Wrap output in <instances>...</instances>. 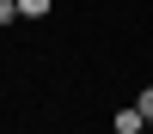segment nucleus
Segmentation results:
<instances>
[{
	"label": "nucleus",
	"mask_w": 153,
	"mask_h": 134,
	"mask_svg": "<svg viewBox=\"0 0 153 134\" xmlns=\"http://www.w3.org/2000/svg\"><path fill=\"white\" fill-rule=\"evenodd\" d=\"M147 128V116H141V104H129V110H117V134H141Z\"/></svg>",
	"instance_id": "1"
},
{
	"label": "nucleus",
	"mask_w": 153,
	"mask_h": 134,
	"mask_svg": "<svg viewBox=\"0 0 153 134\" xmlns=\"http://www.w3.org/2000/svg\"><path fill=\"white\" fill-rule=\"evenodd\" d=\"M19 12H25V18H43V12H49V0H19Z\"/></svg>",
	"instance_id": "2"
},
{
	"label": "nucleus",
	"mask_w": 153,
	"mask_h": 134,
	"mask_svg": "<svg viewBox=\"0 0 153 134\" xmlns=\"http://www.w3.org/2000/svg\"><path fill=\"white\" fill-rule=\"evenodd\" d=\"M135 104H141V116L153 122V85H147V92H141V97H135Z\"/></svg>",
	"instance_id": "3"
}]
</instances>
